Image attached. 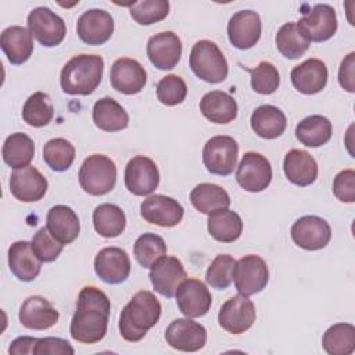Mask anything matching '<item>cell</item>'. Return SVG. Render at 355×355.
<instances>
[{"mask_svg":"<svg viewBox=\"0 0 355 355\" xmlns=\"http://www.w3.org/2000/svg\"><path fill=\"white\" fill-rule=\"evenodd\" d=\"M111 304L104 291L86 286L78 295L76 311L71 320V337L82 344H96L107 333Z\"/></svg>","mask_w":355,"mask_h":355,"instance_id":"1","label":"cell"},{"mask_svg":"<svg viewBox=\"0 0 355 355\" xmlns=\"http://www.w3.org/2000/svg\"><path fill=\"white\" fill-rule=\"evenodd\" d=\"M159 316L161 304L158 298L151 291H137L121 312L119 333L123 340L137 343L157 324Z\"/></svg>","mask_w":355,"mask_h":355,"instance_id":"2","label":"cell"},{"mask_svg":"<svg viewBox=\"0 0 355 355\" xmlns=\"http://www.w3.org/2000/svg\"><path fill=\"white\" fill-rule=\"evenodd\" d=\"M103 72L104 60L101 55H75L62 67L60 75L61 89L71 96H87L100 85Z\"/></svg>","mask_w":355,"mask_h":355,"instance_id":"3","label":"cell"},{"mask_svg":"<svg viewBox=\"0 0 355 355\" xmlns=\"http://www.w3.org/2000/svg\"><path fill=\"white\" fill-rule=\"evenodd\" d=\"M189 64L194 75L204 82L220 83L227 78V61L218 44L211 40H200L193 46Z\"/></svg>","mask_w":355,"mask_h":355,"instance_id":"4","label":"cell"},{"mask_svg":"<svg viewBox=\"0 0 355 355\" xmlns=\"http://www.w3.org/2000/svg\"><path fill=\"white\" fill-rule=\"evenodd\" d=\"M79 184L90 196H104L116 183V166L103 154L89 155L79 169Z\"/></svg>","mask_w":355,"mask_h":355,"instance_id":"5","label":"cell"},{"mask_svg":"<svg viewBox=\"0 0 355 355\" xmlns=\"http://www.w3.org/2000/svg\"><path fill=\"white\" fill-rule=\"evenodd\" d=\"M239 144L225 135L211 137L202 150V162L207 171L212 175L227 176L233 172L237 164Z\"/></svg>","mask_w":355,"mask_h":355,"instance_id":"6","label":"cell"},{"mask_svg":"<svg viewBox=\"0 0 355 355\" xmlns=\"http://www.w3.org/2000/svg\"><path fill=\"white\" fill-rule=\"evenodd\" d=\"M233 280L239 294L254 295L262 291L269 282L268 265L258 255H244L234 265Z\"/></svg>","mask_w":355,"mask_h":355,"instance_id":"7","label":"cell"},{"mask_svg":"<svg viewBox=\"0 0 355 355\" xmlns=\"http://www.w3.org/2000/svg\"><path fill=\"white\" fill-rule=\"evenodd\" d=\"M26 24L32 36L44 47L58 46L67 35L64 19L49 7L33 8L28 15Z\"/></svg>","mask_w":355,"mask_h":355,"instance_id":"8","label":"cell"},{"mask_svg":"<svg viewBox=\"0 0 355 355\" xmlns=\"http://www.w3.org/2000/svg\"><path fill=\"white\" fill-rule=\"evenodd\" d=\"M236 180L245 191H263L272 182L270 162L259 153H245L237 166Z\"/></svg>","mask_w":355,"mask_h":355,"instance_id":"9","label":"cell"},{"mask_svg":"<svg viewBox=\"0 0 355 355\" xmlns=\"http://www.w3.org/2000/svg\"><path fill=\"white\" fill-rule=\"evenodd\" d=\"M293 241L306 251L324 248L331 239L330 225L320 216L305 215L298 218L290 230Z\"/></svg>","mask_w":355,"mask_h":355,"instance_id":"10","label":"cell"},{"mask_svg":"<svg viewBox=\"0 0 355 355\" xmlns=\"http://www.w3.org/2000/svg\"><path fill=\"white\" fill-rule=\"evenodd\" d=\"M255 305L245 295H234L229 298L219 309V326L232 334L247 331L255 322Z\"/></svg>","mask_w":355,"mask_h":355,"instance_id":"11","label":"cell"},{"mask_svg":"<svg viewBox=\"0 0 355 355\" xmlns=\"http://www.w3.org/2000/svg\"><path fill=\"white\" fill-rule=\"evenodd\" d=\"M159 184L155 162L144 155L133 157L125 168V186L135 196H148Z\"/></svg>","mask_w":355,"mask_h":355,"instance_id":"12","label":"cell"},{"mask_svg":"<svg viewBox=\"0 0 355 355\" xmlns=\"http://www.w3.org/2000/svg\"><path fill=\"white\" fill-rule=\"evenodd\" d=\"M165 340L178 351L196 352L205 345L207 330L190 318H179L166 327Z\"/></svg>","mask_w":355,"mask_h":355,"instance_id":"13","label":"cell"},{"mask_svg":"<svg viewBox=\"0 0 355 355\" xmlns=\"http://www.w3.org/2000/svg\"><path fill=\"white\" fill-rule=\"evenodd\" d=\"M140 214L148 223L161 227H173L182 222L184 209L178 200L164 194H154L141 202Z\"/></svg>","mask_w":355,"mask_h":355,"instance_id":"14","label":"cell"},{"mask_svg":"<svg viewBox=\"0 0 355 355\" xmlns=\"http://www.w3.org/2000/svg\"><path fill=\"white\" fill-rule=\"evenodd\" d=\"M304 17L297 22L309 42H326L337 31L336 10L329 4H315L312 10L304 11Z\"/></svg>","mask_w":355,"mask_h":355,"instance_id":"15","label":"cell"},{"mask_svg":"<svg viewBox=\"0 0 355 355\" xmlns=\"http://www.w3.org/2000/svg\"><path fill=\"white\" fill-rule=\"evenodd\" d=\"M94 272L107 284H121L130 275V259L119 247H105L94 258Z\"/></svg>","mask_w":355,"mask_h":355,"instance_id":"16","label":"cell"},{"mask_svg":"<svg viewBox=\"0 0 355 355\" xmlns=\"http://www.w3.org/2000/svg\"><path fill=\"white\" fill-rule=\"evenodd\" d=\"M179 311L187 318H201L208 313L212 295L207 286L198 279H186L176 290Z\"/></svg>","mask_w":355,"mask_h":355,"instance_id":"17","label":"cell"},{"mask_svg":"<svg viewBox=\"0 0 355 355\" xmlns=\"http://www.w3.org/2000/svg\"><path fill=\"white\" fill-rule=\"evenodd\" d=\"M114 32V18L110 12L100 8L85 11L76 22L79 39L90 46L104 44Z\"/></svg>","mask_w":355,"mask_h":355,"instance_id":"18","label":"cell"},{"mask_svg":"<svg viewBox=\"0 0 355 355\" xmlns=\"http://www.w3.org/2000/svg\"><path fill=\"white\" fill-rule=\"evenodd\" d=\"M262 32V22L258 12L252 10H241L232 15L227 24V36L232 46L239 50L254 47Z\"/></svg>","mask_w":355,"mask_h":355,"instance_id":"19","label":"cell"},{"mask_svg":"<svg viewBox=\"0 0 355 355\" xmlns=\"http://www.w3.org/2000/svg\"><path fill=\"white\" fill-rule=\"evenodd\" d=\"M148 277L158 294L172 298L176 294L178 287L186 280L187 275L183 263L178 258L164 255L150 268Z\"/></svg>","mask_w":355,"mask_h":355,"instance_id":"20","label":"cell"},{"mask_svg":"<svg viewBox=\"0 0 355 355\" xmlns=\"http://www.w3.org/2000/svg\"><path fill=\"white\" fill-rule=\"evenodd\" d=\"M111 86L122 94L140 93L147 82V72L144 67L133 58H118L110 72Z\"/></svg>","mask_w":355,"mask_h":355,"instance_id":"21","label":"cell"},{"mask_svg":"<svg viewBox=\"0 0 355 355\" xmlns=\"http://www.w3.org/2000/svg\"><path fill=\"white\" fill-rule=\"evenodd\" d=\"M147 57L151 64L162 71L172 69L182 57V42L172 31L151 36L147 42Z\"/></svg>","mask_w":355,"mask_h":355,"instance_id":"22","label":"cell"},{"mask_svg":"<svg viewBox=\"0 0 355 355\" xmlns=\"http://www.w3.org/2000/svg\"><path fill=\"white\" fill-rule=\"evenodd\" d=\"M10 191L22 202H35L44 197L47 179L35 166L19 168L11 173Z\"/></svg>","mask_w":355,"mask_h":355,"instance_id":"23","label":"cell"},{"mask_svg":"<svg viewBox=\"0 0 355 355\" xmlns=\"http://www.w3.org/2000/svg\"><path fill=\"white\" fill-rule=\"evenodd\" d=\"M18 318L26 329L47 330L58 322L60 313L44 297L31 295L21 305Z\"/></svg>","mask_w":355,"mask_h":355,"instance_id":"24","label":"cell"},{"mask_svg":"<svg viewBox=\"0 0 355 355\" xmlns=\"http://www.w3.org/2000/svg\"><path fill=\"white\" fill-rule=\"evenodd\" d=\"M327 67L319 58H308L291 69L293 86L302 94H316L327 83Z\"/></svg>","mask_w":355,"mask_h":355,"instance_id":"25","label":"cell"},{"mask_svg":"<svg viewBox=\"0 0 355 355\" xmlns=\"http://www.w3.org/2000/svg\"><path fill=\"white\" fill-rule=\"evenodd\" d=\"M8 268L21 282L35 280L42 269V261L35 254L29 241H15L8 248Z\"/></svg>","mask_w":355,"mask_h":355,"instance_id":"26","label":"cell"},{"mask_svg":"<svg viewBox=\"0 0 355 355\" xmlns=\"http://www.w3.org/2000/svg\"><path fill=\"white\" fill-rule=\"evenodd\" d=\"M46 227L57 241L65 245L78 239L80 232V222L71 207L60 204L54 205L47 212Z\"/></svg>","mask_w":355,"mask_h":355,"instance_id":"27","label":"cell"},{"mask_svg":"<svg viewBox=\"0 0 355 355\" xmlns=\"http://www.w3.org/2000/svg\"><path fill=\"white\" fill-rule=\"evenodd\" d=\"M29 29L12 25L6 28L0 36V47L12 65L26 62L33 53V39Z\"/></svg>","mask_w":355,"mask_h":355,"instance_id":"28","label":"cell"},{"mask_svg":"<svg viewBox=\"0 0 355 355\" xmlns=\"http://www.w3.org/2000/svg\"><path fill=\"white\" fill-rule=\"evenodd\" d=\"M283 171L286 178L300 187L312 184L318 178V164L305 150H290L284 157Z\"/></svg>","mask_w":355,"mask_h":355,"instance_id":"29","label":"cell"},{"mask_svg":"<svg viewBox=\"0 0 355 355\" xmlns=\"http://www.w3.org/2000/svg\"><path fill=\"white\" fill-rule=\"evenodd\" d=\"M201 114L214 123H229L237 116V103L226 92L212 90L202 96L200 101Z\"/></svg>","mask_w":355,"mask_h":355,"instance_id":"30","label":"cell"},{"mask_svg":"<svg viewBox=\"0 0 355 355\" xmlns=\"http://www.w3.org/2000/svg\"><path fill=\"white\" fill-rule=\"evenodd\" d=\"M251 129L262 139H276L282 136L287 126L284 112L270 104L259 105L251 114Z\"/></svg>","mask_w":355,"mask_h":355,"instance_id":"31","label":"cell"},{"mask_svg":"<svg viewBox=\"0 0 355 355\" xmlns=\"http://www.w3.org/2000/svg\"><path fill=\"white\" fill-rule=\"evenodd\" d=\"M93 122L100 130L118 132L128 128L129 115L112 97H103L93 105Z\"/></svg>","mask_w":355,"mask_h":355,"instance_id":"32","label":"cell"},{"mask_svg":"<svg viewBox=\"0 0 355 355\" xmlns=\"http://www.w3.org/2000/svg\"><path fill=\"white\" fill-rule=\"evenodd\" d=\"M207 227L216 241L233 243L241 236L243 220L237 212L225 208L208 215Z\"/></svg>","mask_w":355,"mask_h":355,"instance_id":"33","label":"cell"},{"mask_svg":"<svg viewBox=\"0 0 355 355\" xmlns=\"http://www.w3.org/2000/svg\"><path fill=\"white\" fill-rule=\"evenodd\" d=\"M193 207L201 214L209 215L218 209H225L230 205L227 191L214 183H200L190 193Z\"/></svg>","mask_w":355,"mask_h":355,"instance_id":"34","label":"cell"},{"mask_svg":"<svg viewBox=\"0 0 355 355\" xmlns=\"http://www.w3.org/2000/svg\"><path fill=\"white\" fill-rule=\"evenodd\" d=\"M331 122L323 115L304 118L295 126V137L306 147H320L331 139Z\"/></svg>","mask_w":355,"mask_h":355,"instance_id":"35","label":"cell"},{"mask_svg":"<svg viewBox=\"0 0 355 355\" xmlns=\"http://www.w3.org/2000/svg\"><path fill=\"white\" fill-rule=\"evenodd\" d=\"M4 162L14 168H25L33 159L35 155V143L33 140L21 132L10 135L1 148Z\"/></svg>","mask_w":355,"mask_h":355,"instance_id":"36","label":"cell"},{"mask_svg":"<svg viewBox=\"0 0 355 355\" xmlns=\"http://www.w3.org/2000/svg\"><path fill=\"white\" fill-rule=\"evenodd\" d=\"M93 226L94 230L103 237H116L125 230V212L115 204H100L93 211Z\"/></svg>","mask_w":355,"mask_h":355,"instance_id":"37","label":"cell"},{"mask_svg":"<svg viewBox=\"0 0 355 355\" xmlns=\"http://www.w3.org/2000/svg\"><path fill=\"white\" fill-rule=\"evenodd\" d=\"M311 42L297 22H287L276 33V47L288 60L300 58L309 47Z\"/></svg>","mask_w":355,"mask_h":355,"instance_id":"38","label":"cell"},{"mask_svg":"<svg viewBox=\"0 0 355 355\" xmlns=\"http://www.w3.org/2000/svg\"><path fill=\"white\" fill-rule=\"evenodd\" d=\"M324 351L330 355H349L355 351V327L351 323L330 326L322 338Z\"/></svg>","mask_w":355,"mask_h":355,"instance_id":"39","label":"cell"},{"mask_svg":"<svg viewBox=\"0 0 355 355\" xmlns=\"http://www.w3.org/2000/svg\"><path fill=\"white\" fill-rule=\"evenodd\" d=\"M54 116V108L49 94L36 92L28 97L22 108V119L29 126L42 128L51 122Z\"/></svg>","mask_w":355,"mask_h":355,"instance_id":"40","label":"cell"},{"mask_svg":"<svg viewBox=\"0 0 355 355\" xmlns=\"http://www.w3.org/2000/svg\"><path fill=\"white\" fill-rule=\"evenodd\" d=\"M43 159L51 171L64 172L75 159V147L67 139H51L43 147Z\"/></svg>","mask_w":355,"mask_h":355,"instance_id":"41","label":"cell"},{"mask_svg":"<svg viewBox=\"0 0 355 355\" xmlns=\"http://www.w3.org/2000/svg\"><path fill=\"white\" fill-rule=\"evenodd\" d=\"M133 255L143 268H151L159 258L166 255V244L161 236L144 233L136 239Z\"/></svg>","mask_w":355,"mask_h":355,"instance_id":"42","label":"cell"},{"mask_svg":"<svg viewBox=\"0 0 355 355\" xmlns=\"http://www.w3.org/2000/svg\"><path fill=\"white\" fill-rule=\"evenodd\" d=\"M251 75V87L259 94H272L280 85V73L277 68L269 61H261L255 68H245Z\"/></svg>","mask_w":355,"mask_h":355,"instance_id":"43","label":"cell"},{"mask_svg":"<svg viewBox=\"0 0 355 355\" xmlns=\"http://www.w3.org/2000/svg\"><path fill=\"white\" fill-rule=\"evenodd\" d=\"M236 261L229 254H219L211 262L205 273V282L218 290L227 288L233 282Z\"/></svg>","mask_w":355,"mask_h":355,"instance_id":"44","label":"cell"},{"mask_svg":"<svg viewBox=\"0 0 355 355\" xmlns=\"http://www.w3.org/2000/svg\"><path fill=\"white\" fill-rule=\"evenodd\" d=\"M130 17L139 25H151L162 21L169 14V3L166 0H144L130 6Z\"/></svg>","mask_w":355,"mask_h":355,"instance_id":"45","label":"cell"},{"mask_svg":"<svg viewBox=\"0 0 355 355\" xmlns=\"http://www.w3.org/2000/svg\"><path fill=\"white\" fill-rule=\"evenodd\" d=\"M187 96L186 82L178 75H166L157 85V97L158 100L168 107L178 105L184 101Z\"/></svg>","mask_w":355,"mask_h":355,"instance_id":"46","label":"cell"},{"mask_svg":"<svg viewBox=\"0 0 355 355\" xmlns=\"http://www.w3.org/2000/svg\"><path fill=\"white\" fill-rule=\"evenodd\" d=\"M32 248L35 251V254L37 255V258L42 261V262H53L58 258V255L61 254L62 248H64V244H61L60 241H57L49 232V229L44 226V227H40L32 241Z\"/></svg>","mask_w":355,"mask_h":355,"instance_id":"47","label":"cell"},{"mask_svg":"<svg viewBox=\"0 0 355 355\" xmlns=\"http://www.w3.org/2000/svg\"><path fill=\"white\" fill-rule=\"evenodd\" d=\"M333 193L343 202L355 201V172L344 169L338 172L333 180Z\"/></svg>","mask_w":355,"mask_h":355,"instance_id":"48","label":"cell"},{"mask_svg":"<svg viewBox=\"0 0 355 355\" xmlns=\"http://www.w3.org/2000/svg\"><path fill=\"white\" fill-rule=\"evenodd\" d=\"M75 349L67 340L58 337L37 338L33 355H73Z\"/></svg>","mask_w":355,"mask_h":355,"instance_id":"49","label":"cell"},{"mask_svg":"<svg viewBox=\"0 0 355 355\" xmlns=\"http://www.w3.org/2000/svg\"><path fill=\"white\" fill-rule=\"evenodd\" d=\"M354 68H355V53L352 51L341 61V65L338 69V82L341 87L349 93L355 92Z\"/></svg>","mask_w":355,"mask_h":355,"instance_id":"50","label":"cell"},{"mask_svg":"<svg viewBox=\"0 0 355 355\" xmlns=\"http://www.w3.org/2000/svg\"><path fill=\"white\" fill-rule=\"evenodd\" d=\"M37 338L29 337V336H22L15 338L10 347L8 352L12 355H21V354H33L35 352V345H36Z\"/></svg>","mask_w":355,"mask_h":355,"instance_id":"51","label":"cell"}]
</instances>
